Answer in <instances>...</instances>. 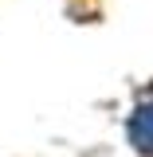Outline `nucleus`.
<instances>
[{
	"label": "nucleus",
	"instance_id": "nucleus-1",
	"mask_svg": "<svg viewBox=\"0 0 153 157\" xmlns=\"http://www.w3.org/2000/svg\"><path fill=\"white\" fill-rule=\"evenodd\" d=\"M130 141L141 153H153V98H145L130 118Z\"/></svg>",
	"mask_w": 153,
	"mask_h": 157
}]
</instances>
